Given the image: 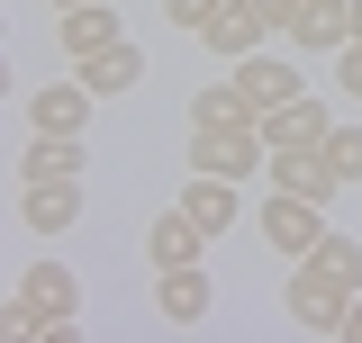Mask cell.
I'll list each match as a JSON object with an SVG mask.
<instances>
[{
	"label": "cell",
	"mask_w": 362,
	"mask_h": 343,
	"mask_svg": "<svg viewBox=\"0 0 362 343\" xmlns=\"http://www.w3.org/2000/svg\"><path fill=\"white\" fill-rule=\"evenodd\" d=\"M73 271L64 262H28V280H18V307H9V335H73Z\"/></svg>",
	"instance_id": "cell-1"
},
{
	"label": "cell",
	"mask_w": 362,
	"mask_h": 343,
	"mask_svg": "<svg viewBox=\"0 0 362 343\" xmlns=\"http://www.w3.org/2000/svg\"><path fill=\"white\" fill-rule=\"evenodd\" d=\"M354 299L362 289H344V280H326V271H317V262H299V271H290V325H299V335H344V316H354Z\"/></svg>",
	"instance_id": "cell-2"
},
{
	"label": "cell",
	"mask_w": 362,
	"mask_h": 343,
	"mask_svg": "<svg viewBox=\"0 0 362 343\" xmlns=\"http://www.w3.org/2000/svg\"><path fill=\"white\" fill-rule=\"evenodd\" d=\"M263 37H281V0H226L218 18L199 28V45H209V54H226V64L263 54Z\"/></svg>",
	"instance_id": "cell-3"
},
{
	"label": "cell",
	"mask_w": 362,
	"mask_h": 343,
	"mask_svg": "<svg viewBox=\"0 0 362 343\" xmlns=\"http://www.w3.org/2000/svg\"><path fill=\"white\" fill-rule=\"evenodd\" d=\"M272 145L263 127H190V172H218V181H245V172H263Z\"/></svg>",
	"instance_id": "cell-4"
},
{
	"label": "cell",
	"mask_w": 362,
	"mask_h": 343,
	"mask_svg": "<svg viewBox=\"0 0 362 343\" xmlns=\"http://www.w3.org/2000/svg\"><path fill=\"white\" fill-rule=\"evenodd\" d=\"M263 235H272L290 262H308L317 235H326V208H317V199H290V190H272V199H263Z\"/></svg>",
	"instance_id": "cell-5"
},
{
	"label": "cell",
	"mask_w": 362,
	"mask_h": 343,
	"mask_svg": "<svg viewBox=\"0 0 362 343\" xmlns=\"http://www.w3.org/2000/svg\"><path fill=\"white\" fill-rule=\"evenodd\" d=\"M263 172H272V190H290V199H317V208L344 190V181H335V163H326V145H290V154H272Z\"/></svg>",
	"instance_id": "cell-6"
},
{
	"label": "cell",
	"mask_w": 362,
	"mask_h": 343,
	"mask_svg": "<svg viewBox=\"0 0 362 343\" xmlns=\"http://www.w3.org/2000/svg\"><path fill=\"white\" fill-rule=\"evenodd\" d=\"M90 109H100V90L73 73V82H54V90H37V100H28V127H37V136H82Z\"/></svg>",
	"instance_id": "cell-7"
},
{
	"label": "cell",
	"mask_w": 362,
	"mask_h": 343,
	"mask_svg": "<svg viewBox=\"0 0 362 343\" xmlns=\"http://www.w3.org/2000/svg\"><path fill=\"white\" fill-rule=\"evenodd\" d=\"M326 127H335V118H326V100H308V90L281 100V109H263V145H272V154H290V145H326Z\"/></svg>",
	"instance_id": "cell-8"
},
{
	"label": "cell",
	"mask_w": 362,
	"mask_h": 343,
	"mask_svg": "<svg viewBox=\"0 0 362 343\" xmlns=\"http://www.w3.org/2000/svg\"><path fill=\"white\" fill-rule=\"evenodd\" d=\"M154 316H163V325H199V316H209V271H199V262H173V271L154 280Z\"/></svg>",
	"instance_id": "cell-9"
},
{
	"label": "cell",
	"mask_w": 362,
	"mask_h": 343,
	"mask_svg": "<svg viewBox=\"0 0 362 343\" xmlns=\"http://www.w3.org/2000/svg\"><path fill=\"white\" fill-rule=\"evenodd\" d=\"M54 45H64L73 64H90V54H109V45H118V9H109V0H90V9H64V28H54Z\"/></svg>",
	"instance_id": "cell-10"
},
{
	"label": "cell",
	"mask_w": 362,
	"mask_h": 343,
	"mask_svg": "<svg viewBox=\"0 0 362 343\" xmlns=\"http://www.w3.org/2000/svg\"><path fill=\"white\" fill-rule=\"evenodd\" d=\"M18 217H28L37 235H64V226L82 217V181H28V190H18Z\"/></svg>",
	"instance_id": "cell-11"
},
{
	"label": "cell",
	"mask_w": 362,
	"mask_h": 343,
	"mask_svg": "<svg viewBox=\"0 0 362 343\" xmlns=\"http://www.w3.org/2000/svg\"><path fill=\"white\" fill-rule=\"evenodd\" d=\"M199 244H209V226L190 208H163L154 226H145V253H154V271H173V262H199Z\"/></svg>",
	"instance_id": "cell-12"
},
{
	"label": "cell",
	"mask_w": 362,
	"mask_h": 343,
	"mask_svg": "<svg viewBox=\"0 0 362 343\" xmlns=\"http://www.w3.org/2000/svg\"><path fill=\"white\" fill-rule=\"evenodd\" d=\"M235 90H245L254 118H263V109H281V100H299V73H290L281 54H245V64H235Z\"/></svg>",
	"instance_id": "cell-13"
},
{
	"label": "cell",
	"mask_w": 362,
	"mask_h": 343,
	"mask_svg": "<svg viewBox=\"0 0 362 343\" xmlns=\"http://www.w3.org/2000/svg\"><path fill=\"white\" fill-rule=\"evenodd\" d=\"M18 172L28 181H82V136H28V154H18Z\"/></svg>",
	"instance_id": "cell-14"
},
{
	"label": "cell",
	"mask_w": 362,
	"mask_h": 343,
	"mask_svg": "<svg viewBox=\"0 0 362 343\" xmlns=\"http://www.w3.org/2000/svg\"><path fill=\"white\" fill-rule=\"evenodd\" d=\"M181 208L199 217L209 235H226V226H235V181H218V172H190V181H181Z\"/></svg>",
	"instance_id": "cell-15"
},
{
	"label": "cell",
	"mask_w": 362,
	"mask_h": 343,
	"mask_svg": "<svg viewBox=\"0 0 362 343\" xmlns=\"http://www.w3.org/2000/svg\"><path fill=\"white\" fill-rule=\"evenodd\" d=\"M73 73H82V82L100 90V100H118V90H136V82H145V54H136V45L118 37L109 54H90V64H73Z\"/></svg>",
	"instance_id": "cell-16"
},
{
	"label": "cell",
	"mask_w": 362,
	"mask_h": 343,
	"mask_svg": "<svg viewBox=\"0 0 362 343\" xmlns=\"http://www.w3.org/2000/svg\"><path fill=\"white\" fill-rule=\"evenodd\" d=\"M190 127H263V118L235 82H209V90H190Z\"/></svg>",
	"instance_id": "cell-17"
},
{
	"label": "cell",
	"mask_w": 362,
	"mask_h": 343,
	"mask_svg": "<svg viewBox=\"0 0 362 343\" xmlns=\"http://www.w3.org/2000/svg\"><path fill=\"white\" fill-rule=\"evenodd\" d=\"M317 271H326V280H344V289H362V244L354 235H335V226H326V235H317Z\"/></svg>",
	"instance_id": "cell-18"
},
{
	"label": "cell",
	"mask_w": 362,
	"mask_h": 343,
	"mask_svg": "<svg viewBox=\"0 0 362 343\" xmlns=\"http://www.w3.org/2000/svg\"><path fill=\"white\" fill-rule=\"evenodd\" d=\"M326 163L335 181H362V127H326Z\"/></svg>",
	"instance_id": "cell-19"
},
{
	"label": "cell",
	"mask_w": 362,
	"mask_h": 343,
	"mask_svg": "<svg viewBox=\"0 0 362 343\" xmlns=\"http://www.w3.org/2000/svg\"><path fill=\"white\" fill-rule=\"evenodd\" d=\"M163 9H173V28H190V37H199V28H209V18H218L226 0H163Z\"/></svg>",
	"instance_id": "cell-20"
},
{
	"label": "cell",
	"mask_w": 362,
	"mask_h": 343,
	"mask_svg": "<svg viewBox=\"0 0 362 343\" xmlns=\"http://www.w3.org/2000/svg\"><path fill=\"white\" fill-rule=\"evenodd\" d=\"M335 90H344V100H362V37L335 54Z\"/></svg>",
	"instance_id": "cell-21"
},
{
	"label": "cell",
	"mask_w": 362,
	"mask_h": 343,
	"mask_svg": "<svg viewBox=\"0 0 362 343\" xmlns=\"http://www.w3.org/2000/svg\"><path fill=\"white\" fill-rule=\"evenodd\" d=\"M344 335H354V343H362V299H354V316H344Z\"/></svg>",
	"instance_id": "cell-22"
},
{
	"label": "cell",
	"mask_w": 362,
	"mask_h": 343,
	"mask_svg": "<svg viewBox=\"0 0 362 343\" xmlns=\"http://www.w3.org/2000/svg\"><path fill=\"white\" fill-rule=\"evenodd\" d=\"M54 9H90V0H54Z\"/></svg>",
	"instance_id": "cell-23"
},
{
	"label": "cell",
	"mask_w": 362,
	"mask_h": 343,
	"mask_svg": "<svg viewBox=\"0 0 362 343\" xmlns=\"http://www.w3.org/2000/svg\"><path fill=\"white\" fill-rule=\"evenodd\" d=\"M354 37H362V0H354Z\"/></svg>",
	"instance_id": "cell-24"
}]
</instances>
